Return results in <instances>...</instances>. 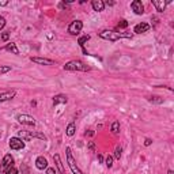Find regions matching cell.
I'll list each match as a JSON object with an SVG mask.
<instances>
[{
    "instance_id": "6",
    "label": "cell",
    "mask_w": 174,
    "mask_h": 174,
    "mask_svg": "<svg viewBox=\"0 0 174 174\" xmlns=\"http://www.w3.org/2000/svg\"><path fill=\"white\" fill-rule=\"evenodd\" d=\"M16 120H18V122H20V124L23 125H36V120H34V117H32V116H27V114H19L18 117H16Z\"/></svg>"
},
{
    "instance_id": "36",
    "label": "cell",
    "mask_w": 174,
    "mask_h": 174,
    "mask_svg": "<svg viewBox=\"0 0 174 174\" xmlns=\"http://www.w3.org/2000/svg\"><path fill=\"white\" fill-rule=\"evenodd\" d=\"M98 161H100V162H102V161H104V158H102V155H98Z\"/></svg>"
},
{
    "instance_id": "27",
    "label": "cell",
    "mask_w": 174,
    "mask_h": 174,
    "mask_svg": "<svg viewBox=\"0 0 174 174\" xmlns=\"http://www.w3.org/2000/svg\"><path fill=\"white\" fill-rule=\"evenodd\" d=\"M151 102H158V104H162L163 102V100L161 97H151V100H150Z\"/></svg>"
},
{
    "instance_id": "22",
    "label": "cell",
    "mask_w": 174,
    "mask_h": 174,
    "mask_svg": "<svg viewBox=\"0 0 174 174\" xmlns=\"http://www.w3.org/2000/svg\"><path fill=\"white\" fill-rule=\"evenodd\" d=\"M88 40H90V36H83L82 38H79V45L83 48L84 46V42H87Z\"/></svg>"
},
{
    "instance_id": "18",
    "label": "cell",
    "mask_w": 174,
    "mask_h": 174,
    "mask_svg": "<svg viewBox=\"0 0 174 174\" xmlns=\"http://www.w3.org/2000/svg\"><path fill=\"white\" fill-rule=\"evenodd\" d=\"M53 159H54V162H56V166H57V169H59V172L61 174H64V168H63V163H61V161H60V155L59 154H54Z\"/></svg>"
},
{
    "instance_id": "32",
    "label": "cell",
    "mask_w": 174,
    "mask_h": 174,
    "mask_svg": "<svg viewBox=\"0 0 174 174\" xmlns=\"http://www.w3.org/2000/svg\"><path fill=\"white\" fill-rule=\"evenodd\" d=\"M88 147H90V150H91V151H94V143L91 142L90 144H88Z\"/></svg>"
},
{
    "instance_id": "23",
    "label": "cell",
    "mask_w": 174,
    "mask_h": 174,
    "mask_svg": "<svg viewBox=\"0 0 174 174\" xmlns=\"http://www.w3.org/2000/svg\"><path fill=\"white\" fill-rule=\"evenodd\" d=\"M121 152H122L121 147H116V150H114V158L116 159H120L121 158Z\"/></svg>"
},
{
    "instance_id": "2",
    "label": "cell",
    "mask_w": 174,
    "mask_h": 174,
    "mask_svg": "<svg viewBox=\"0 0 174 174\" xmlns=\"http://www.w3.org/2000/svg\"><path fill=\"white\" fill-rule=\"evenodd\" d=\"M64 70L66 71H80V72H86V71H90V67L86 66V64L80 60H72V61H68L66 66H64Z\"/></svg>"
},
{
    "instance_id": "15",
    "label": "cell",
    "mask_w": 174,
    "mask_h": 174,
    "mask_svg": "<svg viewBox=\"0 0 174 174\" xmlns=\"http://www.w3.org/2000/svg\"><path fill=\"white\" fill-rule=\"evenodd\" d=\"M91 6H93V10H94V11H98V12L104 11V8H105V3L102 2V0H93Z\"/></svg>"
},
{
    "instance_id": "29",
    "label": "cell",
    "mask_w": 174,
    "mask_h": 174,
    "mask_svg": "<svg viewBox=\"0 0 174 174\" xmlns=\"http://www.w3.org/2000/svg\"><path fill=\"white\" fill-rule=\"evenodd\" d=\"M4 26H6V19L3 18V16H0V30H2Z\"/></svg>"
},
{
    "instance_id": "33",
    "label": "cell",
    "mask_w": 174,
    "mask_h": 174,
    "mask_svg": "<svg viewBox=\"0 0 174 174\" xmlns=\"http://www.w3.org/2000/svg\"><path fill=\"white\" fill-rule=\"evenodd\" d=\"M60 8H67V4H66V3H60Z\"/></svg>"
},
{
    "instance_id": "13",
    "label": "cell",
    "mask_w": 174,
    "mask_h": 174,
    "mask_svg": "<svg viewBox=\"0 0 174 174\" xmlns=\"http://www.w3.org/2000/svg\"><path fill=\"white\" fill-rule=\"evenodd\" d=\"M15 91H6V93H2L0 94V104L2 102H6V101H10V100H12L14 97H15Z\"/></svg>"
},
{
    "instance_id": "21",
    "label": "cell",
    "mask_w": 174,
    "mask_h": 174,
    "mask_svg": "<svg viewBox=\"0 0 174 174\" xmlns=\"http://www.w3.org/2000/svg\"><path fill=\"white\" fill-rule=\"evenodd\" d=\"M4 173H6V174H19L18 170H16V168H14V166H10V168L7 169Z\"/></svg>"
},
{
    "instance_id": "28",
    "label": "cell",
    "mask_w": 174,
    "mask_h": 174,
    "mask_svg": "<svg viewBox=\"0 0 174 174\" xmlns=\"http://www.w3.org/2000/svg\"><path fill=\"white\" fill-rule=\"evenodd\" d=\"M8 38H10V33L8 32H6V33L2 34V40L3 41H8Z\"/></svg>"
},
{
    "instance_id": "14",
    "label": "cell",
    "mask_w": 174,
    "mask_h": 174,
    "mask_svg": "<svg viewBox=\"0 0 174 174\" xmlns=\"http://www.w3.org/2000/svg\"><path fill=\"white\" fill-rule=\"evenodd\" d=\"M152 6L155 7L158 12H163L166 7V2H163V0H152Z\"/></svg>"
},
{
    "instance_id": "20",
    "label": "cell",
    "mask_w": 174,
    "mask_h": 174,
    "mask_svg": "<svg viewBox=\"0 0 174 174\" xmlns=\"http://www.w3.org/2000/svg\"><path fill=\"white\" fill-rule=\"evenodd\" d=\"M112 132H113V134H118V132H120V124H118V121H114L113 124H112Z\"/></svg>"
},
{
    "instance_id": "12",
    "label": "cell",
    "mask_w": 174,
    "mask_h": 174,
    "mask_svg": "<svg viewBox=\"0 0 174 174\" xmlns=\"http://www.w3.org/2000/svg\"><path fill=\"white\" fill-rule=\"evenodd\" d=\"M36 168L38 169V170L48 169V161H46V158H44V156H38V158L36 159Z\"/></svg>"
},
{
    "instance_id": "11",
    "label": "cell",
    "mask_w": 174,
    "mask_h": 174,
    "mask_svg": "<svg viewBox=\"0 0 174 174\" xmlns=\"http://www.w3.org/2000/svg\"><path fill=\"white\" fill-rule=\"evenodd\" d=\"M150 30V25L148 23H139V25H136L135 26V29H134V32L136 33V34H142V33H147Z\"/></svg>"
},
{
    "instance_id": "3",
    "label": "cell",
    "mask_w": 174,
    "mask_h": 174,
    "mask_svg": "<svg viewBox=\"0 0 174 174\" xmlns=\"http://www.w3.org/2000/svg\"><path fill=\"white\" fill-rule=\"evenodd\" d=\"M18 138L22 139V140H30V139H34V138L41 139V140H46V136L38 131H20Z\"/></svg>"
},
{
    "instance_id": "4",
    "label": "cell",
    "mask_w": 174,
    "mask_h": 174,
    "mask_svg": "<svg viewBox=\"0 0 174 174\" xmlns=\"http://www.w3.org/2000/svg\"><path fill=\"white\" fill-rule=\"evenodd\" d=\"M66 152H67V162H68V166H70L71 172H72L74 174H83V172H82L79 168H78V165H76V162H75V159H74V156H72V152H71V148L70 147H67Z\"/></svg>"
},
{
    "instance_id": "34",
    "label": "cell",
    "mask_w": 174,
    "mask_h": 174,
    "mask_svg": "<svg viewBox=\"0 0 174 174\" xmlns=\"http://www.w3.org/2000/svg\"><path fill=\"white\" fill-rule=\"evenodd\" d=\"M8 4V2H0V6H7Z\"/></svg>"
},
{
    "instance_id": "16",
    "label": "cell",
    "mask_w": 174,
    "mask_h": 174,
    "mask_svg": "<svg viewBox=\"0 0 174 174\" xmlns=\"http://www.w3.org/2000/svg\"><path fill=\"white\" fill-rule=\"evenodd\" d=\"M6 50H7V52H11L12 54H19V49L16 48V44H14V42L7 44V45H6Z\"/></svg>"
},
{
    "instance_id": "25",
    "label": "cell",
    "mask_w": 174,
    "mask_h": 174,
    "mask_svg": "<svg viewBox=\"0 0 174 174\" xmlns=\"http://www.w3.org/2000/svg\"><path fill=\"white\" fill-rule=\"evenodd\" d=\"M106 166H108L109 169H110L112 166H113V156H110V155H109L108 158H106Z\"/></svg>"
},
{
    "instance_id": "17",
    "label": "cell",
    "mask_w": 174,
    "mask_h": 174,
    "mask_svg": "<svg viewBox=\"0 0 174 174\" xmlns=\"http://www.w3.org/2000/svg\"><path fill=\"white\" fill-rule=\"evenodd\" d=\"M68 102V98L66 95H56V97H53V104L57 105V104H67Z\"/></svg>"
},
{
    "instance_id": "1",
    "label": "cell",
    "mask_w": 174,
    "mask_h": 174,
    "mask_svg": "<svg viewBox=\"0 0 174 174\" xmlns=\"http://www.w3.org/2000/svg\"><path fill=\"white\" fill-rule=\"evenodd\" d=\"M100 37L102 40L116 42L120 38H132V33H118V32H114V30H104V32L100 33Z\"/></svg>"
},
{
    "instance_id": "37",
    "label": "cell",
    "mask_w": 174,
    "mask_h": 174,
    "mask_svg": "<svg viewBox=\"0 0 174 174\" xmlns=\"http://www.w3.org/2000/svg\"><path fill=\"white\" fill-rule=\"evenodd\" d=\"M168 174H174V173H173V170H169V172H168Z\"/></svg>"
},
{
    "instance_id": "10",
    "label": "cell",
    "mask_w": 174,
    "mask_h": 174,
    "mask_svg": "<svg viewBox=\"0 0 174 174\" xmlns=\"http://www.w3.org/2000/svg\"><path fill=\"white\" fill-rule=\"evenodd\" d=\"M33 63L41 64V66H54V61L50 59H45V57H30Z\"/></svg>"
},
{
    "instance_id": "26",
    "label": "cell",
    "mask_w": 174,
    "mask_h": 174,
    "mask_svg": "<svg viewBox=\"0 0 174 174\" xmlns=\"http://www.w3.org/2000/svg\"><path fill=\"white\" fill-rule=\"evenodd\" d=\"M118 27H120V29H125V27H128V22L127 20H120V23H118Z\"/></svg>"
},
{
    "instance_id": "31",
    "label": "cell",
    "mask_w": 174,
    "mask_h": 174,
    "mask_svg": "<svg viewBox=\"0 0 174 174\" xmlns=\"http://www.w3.org/2000/svg\"><path fill=\"white\" fill-rule=\"evenodd\" d=\"M151 143H152V140H151V139H146L144 146H151Z\"/></svg>"
},
{
    "instance_id": "35",
    "label": "cell",
    "mask_w": 174,
    "mask_h": 174,
    "mask_svg": "<svg viewBox=\"0 0 174 174\" xmlns=\"http://www.w3.org/2000/svg\"><path fill=\"white\" fill-rule=\"evenodd\" d=\"M105 4H108V6H113L114 3H113V2H106V3H105Z\"/></svg>"
},
{
    "instance_id": "19",
    "label": "cell",
    "mask_w": 174,
    "mask_h": 174,
    "mask_svg": "<svg viewBox=\"0 0 174 174\" xmlns=\"http://www.w3.org/2000/svg\"><path fill=\"white\" fill-rule=\"evenodd\" d=\"M75 131H76V128H75L74 122L68 124V127H67V136H74L75 135Z\"/></svg>"
},
{
    "instance_id": "7",
    "label": "cell",
    "mask_w": 174,
    "mask_h": 174,
    "mask_svg": "<svg viewBox=\"0 0 174 174\" xmlns=\"http://www.w3.org/2000/svg\"><path fill=\"white\" fill-rule=\"evenodd\" d=\"M10 147L11 150H22L25 147V142L19 138H11L10 139Z\"/></svg>"
},
{
    "instance_id": "24",
    "label": "cell",
    "mask_w": 174,
    "mask_h": 174,
    "mask_svg": "<svg viewBox=\"0 0 174 174\" xmlns=\"http://www.w3.org/2000/svg\"><path fill=\"white\" fill-rule=\"evenodd\" d=\"M10 71H11V67H8V66H3V67H0V75L7 74V72H10Z\"/></svg>"
},
{
    "instance_id": "9",
    "label": "cell",
    "mask_w": 174,
    "mask_h": 174,
    "mask_svg": "<svg viewBox=\"0 0 174 174\" xmlns=\"http://www.w3.org/2000/svg\"><path fill=\"white\" fill-rule=\"evenodd\" d=\"M131 7H132V10H134V12L138 14V15H142V14L144 12V6H143V3L140 0H134V2L131 3Z\"/></svg>"
},
{
    "instance_id": "30",
    "label": "cell",
    "mask_w": 174,
    "mask_h": 174,
    "mask_svg": "<svg viewBox=\"0 0 174 174\" xmlns=\"http://www.w3.org/2000/svg\"><path fill=\"white\" fill-rule=\"evenodd\" d=\"M46 174H56V169L54 168H48L46 169Z\"/></svg>"
},
{
    "instance_id": "8",
    "label": "cell",
    "mask_w": 174,
    "mask_h": 174,
    "mask_svg": "<svg viewBox=\"0 0 174 174\" xmlns=\"http://www.w3.org/2000/svg\"><path fill=\"white\" fill-rule=\"evenodd\" d=\"M12 162H14V159H12L11 155H10V154L4 155V158H3L2 163H0V172H6V170L10 168V166H12Z\"/></svg>"
},
{
    "instance_id": "5",
    "label": "cell",
    "mask_w": 174,
    "mask_h": 174,
    "mask_svg": "<svg viewBox=\"0 0 174 174\" xmlns=\"http://www.w3.org/2000/svg\"><path fill=\"white\" fill-rule=\"evenodd\" d=\"M82 29H83V22L82 20H74L68 26V33L72 34V36H76L78 33L82 32Z\"/></svg>"
}]
</instances>
